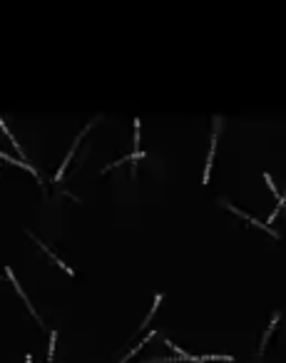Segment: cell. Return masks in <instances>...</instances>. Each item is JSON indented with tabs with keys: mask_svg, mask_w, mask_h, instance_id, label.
Masks as SVG:
<instances>
[{
	"mask_svg": "<svg viewBox=\"0 0 286 363\" xmlns=\"http://www.w3.org/2000/svg\"><path fill=\"white\" fill-rule=\"evenodd\" d=\"M30 236H32V234H30ZM32 239H35V236H32ZM35 241H37V247H40V249H43V251H45V254H48V256H50V259H53V261H55V264H57V266H60V269L65 271V274H70V276H75V271H72V269H70V266H67V264H65V261H62V259H60L57 254H53V251H50V247L45 244V241H40V239H35Z\"/></svg>",
	"mask_w": 286,
	"mask_h": 363,
	"instance_id": "obj_4",
	"label": "cell"
},
{
	"mask_svg": "<svg viewBox=\"0 0 286 363\" xmlns=\"http://www.w3.org/2000/svg\"><path fill=\"white\" fill-rule=\"evenodd\" d=\"M217 140H219V117L214 122V135H212V144H209V154H207V165H204V184H209V174H212V159H214V152H217Z\"/></svg>",
	"mask_w": 286,
	"mask_h": 363,
	"instance_id": "obj_2",
	"label": "cell"
},
{
	"mask_svg": "<svg viewBox=\"0 0 286 363\" xmlns=\"http://www.w3.org/2000/svg\"><path fill=\"white\" fill-rule=\"evenodd\" d=\"M97 119H100V117H97ZM97 119H92V122H90V125H87V127H85L83 132H80V135L75 137V142H72V147H70V152H67V157L62 159V165H60V169L55 172V182H60V179H62V174H65V169H67V165H70V159H72V154H75V149L80 147V142H83V140H85V135H87V132L92 130V125L97 122Z\"/></svg>",
	"mask_w": 286,
	"mask_h": 363,
	"instance_id": "obj_1",
	"label": "cell"
},
{
	"mask_svg": "<svg viewBox=\"0 0 286 363\" xmlns=\"http://www.w3.org/2000/svg\"><path fill=\"white\" fill-rule=\"evenodd\" d=\"M8 279H10V281H13V284H15V289H18V294H20V299H23V301H25V304H28V308H30V313H32V316H35V321H37V324H40V326H43V318H40V313H37V311H35V308H32V304H30V301H28V299H25V291H23V289H20V284H18V279H15V276H13V271H10V269H8Z\"/></svg>",
	"mask_w": 286,
	"mask_h": 363,
	"instance_id": "obj_5",
	"label": "cell"
},
{
	"mask_svg": "<svg viewBox=\"0 0 286 363\" xmlns=\"http://www.w3.org/2000/svg\"><path fill=\"white\" fill-rule=\"evenodd\" d=\"M154 336H157V334H154V331H149V334H147V336H144V338L140 341V346H135V348H132V351H130V353H127L125 358H119V363H127V361H130V358H132L135 353H140V348H142V346H144V343H147L149 338H154Z\"/></svg>",
	"mask_w": 286,
	"mask_h": 363,
	"instance_id": "obj_7",
	"label": "cell"
},
{
	"mask_svg": "<svg viewBox=\"0 0 286 363\" xmlns=\"http://www.w3.org/2000/svg\"><path fill=\"white\" fill-rule=\"evenodd\" d=\"M264 182H266V184H269V189H271V192H274V194H276V199H279V189H276V187H274V179H271V174H264Z\"/></svg>",
	"mask_w": 286,
	"mask_h": 363,
	"instance_id": "obj_11",
	"label": "cell"
},
{
	"mask_svg": "<svg viewBox=\"0 0 286 363\" xmlns=\"http://www.w3.org/2000/svg\"><path fill=\"white\" fill-rule=\"evenodd\" d=\"M25 363H32V356H25Z\"/></svg>",
	"mask_w": 286,
	"mask_h": 363,
	"instance_id": "obj_12",
	"label": "cell"
},
{
	"mask_svg": "<svg viewBox=\"0 0 286 363\" xmlns=\"http://www.w3.org/2000/svg\"><path fill=\"white\" fill-rule=\"evenodd\" d=\"M279 318H281V313L276 311V313L271 316V324H269V329L264 331V338H261V343H259V353H264V348H266V343H269V338H271V334H274V329H276V324H279Z\"/></svg>",
	"mask_w": 286,
	"mask_h": 363,
	"instance_id": "obj_6",
	"label": "cell"
},
{
	"mask_svg": "<svg viewBox=\"0 0 286 363\" xmlns=\"http://www.w3.org/2000/svg\"><path fill=\"white\" fill-rule=\"evenodd\" d=\"M201 358L207 361V363H209V361H224V363H231V361H234V356H201Z\"/></svg>",
	"mask_w": 286,
	"mask_h": 363,
	"instance_id": "obj_10",
	"label": "cell"
},
{
	"mask_svg": "<svg viewBox=\"0 0 286 363\" xmlns=\"http://www.w3.org/2000/svg\"><path fill=\"white\" fill-rule=\"evenodd\" d=\"M222 204H224V207H227V209H229V212H234V214H236V217H239V219H247V222H249V224H254V226H259V229H264V231H269V234H271V236H274V239H279V234H276V231H271V229H269V226H266V224H261V222H259V219H254V217H249V214H247V212H241V209H236V207H234V204H229V201H222Z\"/></svg>",
	"mask_w": 286,
	"mask_h": 363,
	"instance_id": "obj_3",
	"label": "cell"
},
{
	"mask_svg": "<svg viewBox=\"0 0 286 363\" xmlns=\"http://www.w3.org/2000/svg\"><path fill=\"white\" fill-rule=\"evenodd\" d=\"M55 341H57V331L50 334V348H48V363H53V356H55Z\"/></svg>",
	"mask_w": 286,
	"mask_h": 363,
	"instance_id": "obj_9",
	"label": "cell"
},
{
	"mask_svg": "<svg viewBox=\"0 0 286 363\" xmlns=\"http://www.w3.org/2000/svg\"><path fill=\"white\" fill-rule=\"evenodd\" d=\"M0 159H8V162H13V165H20L23 169H28L30 174H35V177L40 179V174H37V172H35V169H32V167H30L28 162H20V159H15V157H8V154H3V152H0Z\"/></svg>",
	"mask_w": 286,
	"mask_h": 363,
	"instance_id": "obj_8",
	"label": "cell"
}]
</instances>
